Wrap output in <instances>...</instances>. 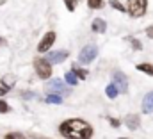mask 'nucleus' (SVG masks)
Masks as SVG:
<instances>
[{"label":"nucleus","mask_w":153,"mask_h":139,"mask_svg":"<svg viewBox=\"0 0 153 139\" xmlns=\"http://www.w3.org/2000/svg\"><path fill=\"white\" fill-rule=\"evenodd\" d=\"M96 55H98V46H96V45H87V46L82 48V52H80V55H78V61H80L82 64H89L91 61L96 59Z\"/></svg>","instance_id":"5"},{"label":"nucleus","mask_w":153,"mask_h":139,"mask_svg":"<svg viewBox=\"0 0 153 139\" xmlns=\"http://www.w3.org/2000/svg\"><path fill=\"white\" fill-rule=\"evenodd\" d=\"M105 93H107V96H109V98H116V96L119 95V91L116 89L114 84H109V86L105 87Z\"/></svg>","instance_id":"15"},{"label":"nucleus","mask_w":153,"mask_h":139,"mask_svg":"<svg viewBox=\"0 0 153 139\" xmlns=\"http://www.w3.org/2000/svg\"><path fill=\"white\" fill-rule=\"evenodd\" d=\"M0 43H2V39H0Z\"/></svg>","instance_id":"26"},{"label":"nucleus","mask_w":153,"mask_h":139,"mask_svg":"<svg viewBox=\"0 0 153 139\" xmlns=\"http://www.w3.org/2000/svg\"><path fill=\"white\" fill-rule=\"evenodd\" d=\"M125 123H126V127H128L130 130H135V129H139L141 120H139V116H137V114H128V116H126V120H125Z\"/></svg>","instance_id":"10"},{"label":"nucleus","mask_w":153,"mask_h":139,"mask_svg":"<svg viewBox=\"0 0 153 139\" xmlns=\"http://www.w3.org/2000/svg\"><path fill=\"white\" fill-rule=\"evenodd\" d=\"M109 121H111V125H112V127H119V121H117V120H112V118H111Z\"/></svg>","instance_id":"24"},{"label":"nucleus","mask_w":153,"mask_h":139,"mask_svg":"<svg viewBox=\"0 0 153 139\" xmlns=\"http://www.w3.org/2000/svg\"><path fill=\"white\" fill-rule=\"evenodd\" d=\"M34 70H36L38 77L43 78V80L50 78V75H52V64L46 59H43V57H36L34 59Z\"/></svg>","instance_id":"4"},{"label":"nucleus","mask_w":153,"mask_h":139,"mask_svg":"<svg viewBox=\"0 0 153 139\" xmlns=\"http://www.w3.org/2000/svg\"><path fill=\"white\" fill-rule=\"evenodd\" d=\"M137 70H139V71H143V73H148V75H152V77H153V64H150V63L137 64Z\"/></svg>","instance_id":"14"},{"label":"nucleus","mask_w":153,"mask_h":139,"mask_svg":"<svg viewBox=\"0 0 153 139\" xmlns=\"http://www.w3.org/2000/svg\"><path fill=\"white\" fill-rule=\"evenodd\" d=\"M64 4H66V7H68V11H75V7H76V0H64Z\"/></svg>","instance_id":"19"},{"label":"nucleus","mask_w":153,"mask_h":139,"mask_svg":"<svg viewBox=\"0 0 153 139\" xmlns=\"http://www.w3.org/2000/svg\"><path fill=\"white\" fill-rule=\"evenodd\" d=\"M112 84L116 86V89H117L119 93H126V91H128V80H126V77H125V73H121V71L114 73Z\"/></svg>","instance_id":"7"},{"label":"nucleus","mask_w":153,"mask_h":139,"mask_svg":"<svg viewBox=\"0 0 153 139\" xmlns=\"http://www.w3.org/2000/svg\"><path fill=\"white\" fill-rule=\"evenodd\" d=\"M130 43H132V46H134L135 50H143V45H141V41H139V39H134V37H130Z\"/></svg>","instance_id":"21"},{"label":"nucleus","mask_w":153,"mask_h":139,"mask_svg":"<svg viewBox=\"0 0 153 139\" xmlns=\"http://www.w3.org/2000/svg\"><path fill=\"white\" fill-rule=\"evenodd\" d=\"M59 132L66 139H91L93 138V127L87 121L78 120V118L62 121L59 125Z\"/></svg>","instance_id":"1"},{"label":"nucleus","mask_w":153,"mask_h":139,"mask_svg":"<svg viewBox=\"0 0 153 139\" xmlns=\"http://www.w3.org/2000/svg\"><path fill=\"white\" fill-rule=\"evenodd\" d=\"M143 112H146V114L153 112V91H150V93L143 98Z\"/></svg>","instance_id":"9"},{"label":"nucleus","mask_w":153,"mask_h":139,"mask_svg":"<svg viewBox=\"0 0 153 139\" xmlns=\"http://www.w3.org/2000/svg\"><path fill=\"white\" fill-rule=\"evenodd\" d=\"M93 31L94 32H105L107 31V23H105V20H102V18H94V22H93Z\"/></svg>","instance_id":"11"},{"label":"nucleus","mask_w":153,"mask_h":139,"mask_svg":"<svg viewBox=\"0 0 153 139\" xmlns=\"http://www.w3.org/2000/svg\"><path fill=\"white\" fill-rule=\"evenodd\" d=\"M64 59H68V50H57V52H50L46 55V61L50 64H59L64 63Z\"/></svg>","instance_id":"8"},{"label":"nucleus","mask_w":153,"mask_h":139,"mask_svg":"<svg viewBox=\"0 0 153 139\" xmlns=\"http://www.w3.org/2000/svg\"><path fill=\"white\" fill-rule=\"evenodd\" d=\"M53 43H55V32L53 31H48L46 34L43 36V39L39 41L38 45V52H48L50 50V46H53Z\"/></svg>","instance_id":"6"},{"label":"nucleus","mask_w":153,"mask_h":139,"mask_svg":"<svg viewBox=\"0 0 153 139\" xmlns=\"http://www.w3.org/2000/svg\"><path fill=\"white\" fill-rule=\"evenodd\" d=\"M5 139H27L23 134H20V132H11V134H7Z\"/></svg>","instance_id":"18"},{"label":"nucleus","mask_w":153,"mask_h":139,"mask_svg":"<svg viewBox=\"0 0 153 139\" xmlns=\"http://www.w3.org/2000/svg\"><path fill=\"white\" fill-rule=\"evenodd\" d=\"M46 104H62V98L57 95H46Z\"/></svg>","instance_id":"16"},{"label":"nucleus","mask_w":153,"mask_h":139,"mask_svg":"<svg viewBox=\"0 0 153 139\" xmlns=\"http://www.w3.org/2000/svg\"><path fill=\"white\" fill-rule=\"evenodd\" d=\"M146 7H148V0H128L126 4V11L132 18H141L146 14Z\"/></svg>","instance_id":"3"},{"label":"nucleus","mask_w":153,"mask_h":139,"mask_svg":"<svg viewBox=\"0 0 153 139\" xmlns=\"http://www.w3.org/2000/svg\"><path fill=\"white\" fill-rule=\"evenodd\" d=\"M87 5L91 9H102L103 7V0H87Z\"/></svg>","instance_id":"17"},{"label":"nucleus","mask_w":153,"mask_h":139,"mask_svg":"<svg viewBox=\"0 0 153 139\" xmlns=\"http://www.w3.org/2000/svg\"><path fill=\"white\" fill-rule=\"evenodd\" d=\"M9 111V105L5 104L4 100H0V114H4V112H7Z\"/></svg>","instance_id":"22"},{"label":"nucleus","mask_w":153,"mask_h":139,"mask_svg":"<svg viewBox=\"0 0 153 139\" xmlns=\"http://www.w3.org/2000/svg\"><path fill=\"white\" fill-rule=\"evenodd\" d=\"M71 71H73V73H75L76 77H78V78H80V80H85V78H87V75H89V73H87V70H84V68H80V66H73V70H71Z\"/></svg>","instance_id":"12"},{"label":"nucleus","mask_w":153,"mask_h":139,"mask_svg":"<svg viewBox=\"0 0 153 139\" xmlns=\"http://www.w3.org/2000/svg\"><path fill=\"white\" fill-rule=\"evenodd\" d=\"M109 4H111V5H112L114 9H117V11H126V7H125V5H121V4H119L117 0H111Z\"/></svg>","instance_id":"20"},{"label":"nucleus","mask_w":153,"mask_h":139,"mask_svg":"<svg viewBox=\"0 0 153 139\" xmlns=\"http://www.w3.org/2000/svg\"><path fill=\"white\" fill-rule=\"evenodd\" d=\"M146 36H148V37H152V39H153V25H150V27L146 29Z\"/></svg>","instance_id":"23"},{"label":"nucleus","mask_w":153,"mask_h":139,"mask_svg":"<svg viewBox=\"0 0 153 139\" xmlns=\"http://www.w3.org/2000/svg\"><path fill=\"white\" fill-rule=\"evenodd\" d=\"M123 139H125V138H123Z\"/></svg>","instance_id":"27"},{"label":"nucleus","mask_w":153,"mask_h":139,"mask_svg":"<svg viewBox=\"0 0 153 139\" xmlns=\"http://www.w3.org/2000/svg\"><path fill=\"white\" fill-rule=\"evenodd\" d=\"M46 91H48V95H57V96H68L70 93H71V89L61 80V78H53V80H50L48 82V86H46Z\"/></svg>","instance_id":"2"},{"label":"nucleus","mask_w":153,"mask_h":139,"mask_svg":"<svg viewBox=\"0 0 153 139\" xmlns=\"http://www.w3.org/2000/svg\"><path fill=\"white\" fill-rule=\"evenodd\" d=\"M7 91H9V89H7V87H2V86H0V96H4V95H5V93H7Z\"/></svg>","instance_id":"25"},{"label":"nucleus","mask_w":153,"mask_h":139,"mask_svg":"<svg viewBox=\"0 0 153 139\" xmlns=\"http://www.w3.org/2000/svg\"><path fill=\"white\" fill-rule=\"evenodd\" d=\"M64 80H66L70 86H76V82H78V77H76L73 71H68V73H64Z\"/></svg>","instance_id":"13"}]
</instances>
